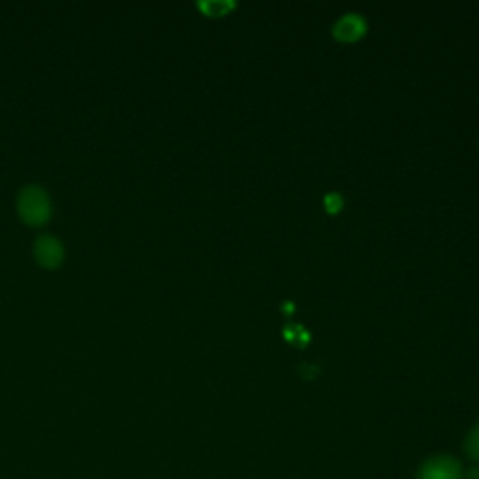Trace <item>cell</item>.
Returning a JSON list of instances; mask_svg holds the SVG:
<instances>
[{"mask_svg":"<svg viewBox=\"0 0 479 479\" xmlns=\"http://www.w3.org/2000/svg\"><path fill=\"white\" fill-rule=\"evenodd\" d=\"M49 212H51L49 198L42 189L36 186L23 189L21 197H19V214H21L27 223L42 225L49 217Z\"/></svg>","mask_w":479,"mask_h":479,"instance_id":"cell-1","label":"cell"},{"mask_svg":"<svg viewBox=\"0 0 479 479\" xmlns=\"http://www.w3.org/2000/svg\"><path fill=\"white\" fill-rule=\"evenodd\" d=\"M465 451L472 458V461L479 463V424L468 433L465 441Z\"/></svg>","mask_w":479,"mask_h":479,"instance_id":"cell-5","label":"cell"},{"mask_svg":"<svg viewBox=\"0 0 479 479\" xmlns=\"http://www.w3.org/2000/svg\"><path fill=\"white\" fill-rule=\"evenodd\" d=\"M367 29L366 19L359 13H347L343 15L333 27V36L339 42H356L364 36Z\"/></svg>","mask_w":479,"mask_h":479,"instance_id":"cell-3","label":"cell"},{"mask_svg":"<svg viewBox=\"0 0 479 479\" xmlns=\"http://www.w3.org/2000/svg\"><path fill=\"white\" fill-rule=\"evenodd\" d=\"M36 256L44 266L53 268L63 261V246L53 236H42L36 244Z\"/></svg>","mask_w":479,"mask_h":479,"instance_id":"cell-4","label":"cell"},{"mask_svg":"<svg viewBox=\"0 0 479 479\" xmlns=\"http://www.w3.org/2000/svg\"><path fill=\"white\" fill-rule=\"evenodd\" d=\"M417 479H465V472L451 455H436L417 470Z\"/></svg>","mask_w":479,"mask_h":479,"instance_id":"cell-2","label":"cell"}]
</instances>
